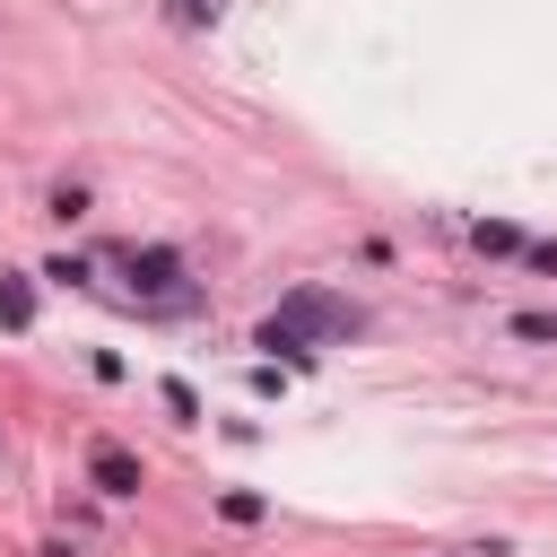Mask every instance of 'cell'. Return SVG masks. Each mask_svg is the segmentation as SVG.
<instances>
[{
  "label": "cell",
  "instance_id": "cell-1",
  "mask_svg": "<svg viewBox=\"0 0 557 557\" xmlns=\"http://www.w3.org/2000/svg\"><path fill=\"white\" fill-rule=\"evenodd\" d=\"M122 270H131V296H148V305H191V287H183V261L165 252V244H131L122 252Z\"/></svg>",
  "mask_w": 557,
  "mask_h": 557
},
{
  "label": "cell",
  "instance_id": "cell-2",
  "mask_svg": "<svg viewBox=\"0 0 557 557\" xmlns=\"http://www.w3.org/2000/svg\"><path fill=\"white\" fill-rule=\"evenodd\" d=\"M278 322H296L305 339H339V331H357V305H339V296H322V287H296Z\"/></svg>",
  "mask_w": 557,
  "mask_h": 557
},
{
  "label": "cell",
  "instance_id": "cell-3",
  "mask_svg": "<svg viewBox=\"0 0 557 557\" xmlns=\"http://www.w3.org/2000/svg\"><path fill=\"white\" fill-rule=\"evenodd\" d=\"M87 479H96L104 496H139V487H148V470H139L122 444H87Z\"/></svg>",
  "mask_w": 557,
  "mask_h": 557
},
{
  "label": "cell",
  "instance_id": "cell-4",
  "mask_svg": "<svg viewBox=\"0 0 557 557\" xmlns=\"http://www.w3.org/2000/svg\"><path fill=\"white\" fill-rule=\"evenodd\" d=\"M252 348H270V357H287V366H313V339H305L296 322H278V313L252 331Z\"/></svg>",
  "mask_w": 557,
  "mask_h": 557
},
{
  "label": "cell",
  "instance_id": "cell-5",
  "mask_svg": "<svg viewBox=\"0 0 557 557\" xmlns=\"http://www.w3.org/2000/svg\"><path fill=\"white\" fill-rule=\"evenodd\" d=\"M0 322H9V331L35 322V287H26V278H0Z\"/></svg>",
  "mask_w": 557,
  "mask_h": 557
},
{
  "label": "cell",
  "instance_id": "cell-6",
  "mask_svg": "<svg viewBox=\"0 0 557 557\" xmlns=\"http://www.w3.org/2000/svg\"><path fill=\"white\" fill-rule=\"evenodd\" d=\"M218 513H226V522H261V496H252V487H226Z\"/></svg>",
  "mask_w": 557,
  "mask_h": 557
},
{
  "label": "cell",
  "instance_id": "cell-7",
  "mask_svg": "<svg viewBox=\"0 0 557 557\" xmlns=\"http://www.w3.org/2000/svg\"><path fill=\"white\" fill-rule=\"evenodd\" d=\"M52 218H87V183H61L52 191Z\"/></svg>",
  "mask_w": 557,
  "mask_h": 557
},
{
  "label": "cell",
  "instance_id": "cell-8",
  "mask_svg": "<svg viewBox=\"0 0 557 557\" xmlns=\"http://www.w3.org/2000/svg\"><path fill=\"white\" fill-rule=\"evenodd\" d=\"M513 339H557V313H513Z\"/></svg>",
  "mask_w": 557,
  "mask_h": 557
},
{
  "label": "cell",
  "instance_id": "cell-9",
  "mask_svg": "<svg viewBox=\"0 0 557 557\" xmlns=\"http://www.w3.org/2000/svg\"><path fill=\"white\" fill-rule=\"evenodd\" d=\"M522 261L531 270H557V244H522Z\"/></svg>",
  "mask_w": 557,
  "mask_h": 557
},
{
  "label": "cell",
  "instance_id": "cell-10",
  "mask_svg": "<svg viewBox=\"0 0 557 557\" xmlns=\"http://www.w3.org/2000/svg\"><path fill=\"white\" fill-rule=\"evenodd\" d=\"M218 9H226V0H183V17H191V26H200V17H218Z\"/></svg>",
  "mask_w": 557,
  "mask_h": 557
}]
</instances>
